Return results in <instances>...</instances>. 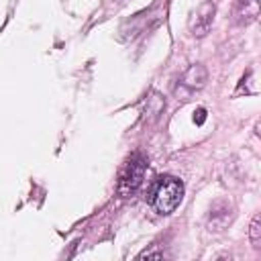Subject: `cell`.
Instances as JSON below:
<instances>
[{
    "label": "cell",
    "instance_id": "5",
    "mask_svg": "<svg viewBox=\"0 0 261 261\" xmlns=\"http://www.w3.org/2000/svg\"><path fill=\"white\" fill-rule=\"evenodd\" d=\"M232 14H234V20L239 24L253 22L259 16V0H237Z\"/></svg>",
    "mask_w": 261,
    "mask_h": 261
},
{
    "label": "cell",
    "instance_id": "7",
    "mask_svg": "<svg viewBox=\"0 0 261 261\" xmlns=\"http://www.w3.org/2000/svg\"><path fill=\"white\" fill-rule=\"evenodd\" d=\"M194 120H196L198 124H202V122L206 120V110H204V108H198V110L194 112Z\"/></svg>",
    "mask_w": 261,
    "mask_h": 261
},
{
    "label": "cell",
    "instance_id": "4",
    "mask_svg": "<svg viewBox=\"0 0 261 261\" xmlns=\"http://www.w3.org/2000/svg\"><path fill=\"white\" fill-rule=\"evenodd\" d=\"M212 18H214V2H202L200 8L194 12V16L190 18V31L194 37H204L210 27H212Z\"/></svg>",
    "mask_w": 261,
    "mask_h": 261
},
{
    "label": "cell",
    "instance_id": "6",
    "mask_svg": "<svg viewBox=\"0 0 261 261\" xmlns=\"http://www.w3.org/2000/svg\"><path fill=\"white\" fill-rule=\"evenodd\" d=\"M249 237H251L253 243H259V241H261V224H259V216L253 218L251 228H249Z\"/></svg>",
    "mask_w": 261,
    "mask_h": 261
},
{
    "label": "cell",
    "instance_id": "3",
    "mask_svg": "<svg viewBox=\"0 0 261 261\" xmlns=\"http://www.w3.org/2000/svg\"><path fill=\"white\" fill-rule=\"evenodd\" d=\"M206 80H208V71H206V67L200 65V63H198V65H192V67L181 75L179 86L175 88V96H177V100H179V98L186 100L190 94H194L196 90L204 88Z\"/></svg>",
    "mask_w": 261,
    "mask_h": 261
},
{
    "label": "cell",
    "instance_id": "2",
    "mask_svg": "<svg viewBox=\"0 0 261 261\" xmlns=\"http://www.w3.org/2000/svg\"><path fill=\"white\" fill-rule=\"evenodd\" d=\"M145 171H147V159L141 153L130 155V159L124 163L118 175V194L120 196L135 194L145 179Z\"/></svg>",
    "mask_w": 261,
    "mask_h": 261
},
{
    "label": "cell",
    "instance_id": "1",
    "mask_svg": "<svg viewBox=\"0 0 261 261\" xmlns=\"http://www.w3.org/2000/svg\"><path fill=\"white\" fill-rule=\"evenodd\" d=\"M184 198V184L173 175L157 177L151 190V204L159 214H171Z\"/></svg>",
    "mask_w": 261,
    "mask_h": 261
}]
</instances>
